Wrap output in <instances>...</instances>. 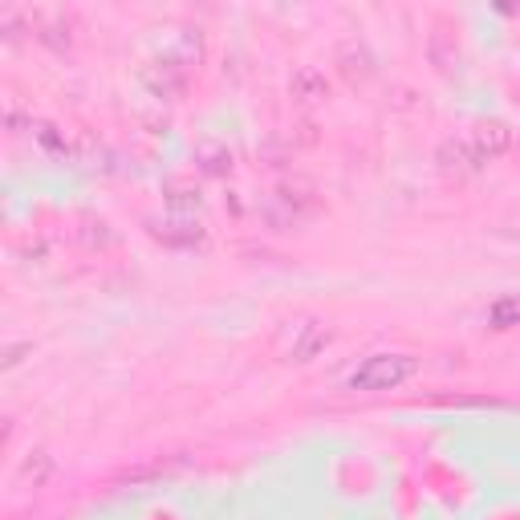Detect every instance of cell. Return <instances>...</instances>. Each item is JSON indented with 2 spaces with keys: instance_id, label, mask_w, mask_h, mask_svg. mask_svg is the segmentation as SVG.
Here are the masks:
<instances>
[{
  "instance_id": "cell-1",
  "label": "cell",
  "mask_w": 520,
  "mask_h": 520,
  "mask_svg": "<svg viewBox=\"0 0 520 520\" xmlns=\"http://www.w3.org/2000/svg\"><path fill=\"white\" fill-rule=\"evenodd\" d=\"M195 57H200V45L183 41V45L167 49L163 57H155L151 65H143L139 82L147 86L151 98H159V102H175V98L187 90V70L195 65Z\"/></svg>"
},
{
  "instance_id": "cell-2",
  "label": "cell",
  "mask_w": 520,
  "mask_h": 520,
  "mask_svg": "<svg viewBox=\"0 0 520 520\" xmlns=\"http://www.w3.org/2000/svg\"><path fill=\"white\" fill-rule=\"evenodd\" d=\"M415 370H419V358H411V354H370V358H362V362L350 370L346 386H350V390H362V395H374V390H395V386H403Z\"/></svg>"
},
{
  "instance_id": "cell-3",
  "label": "cell",
  "mask_w": 520,
  "mask_h": 520,
  "mask_svg": "<svg viewBox=\"0 0 520 520\" xmlns=\"http://www.w3.org/2000/svg\"><path fill=\"white\" fill-rule=\"evenodd\" d=\"M29 29L37 33L41 45H49V49H57V53H65V49L74 45V21L65 17L61 9H37V13L29 17Z\"/></svg>"
},
{
  "instance_id": "cell-4",
  "label": "cell",
  "mask_w": 520,
  "mask_h": 520,
  "mask_svg": "<svg viewBox=\"0 0 520 520\" xmlns=\"http://www.w3.org/2000/svg\"><path fill=\"white\" fill-rule=\"evenodd\" d=\"M472 151H476V159L480 163H492V159H500L508 147H512V126L508 122H500V118H488V122H476V130H472Z\"/></svg>"
},
{
  "instance_id": "cell-5",
  "label": "cell",
  "mask_w": 520,
  "mask_h": 520,
  "mask_svg": "<svg viewBox=\"0 0 520 520\" xmlns=\"http://www.w3.org/2000/svg\"><path fill=\"white\" fill-rule=\"evenodd\" d=\"M334 342V330L330 325H321V321H305L301 330L293 334V346H289V358L293 362H313L317 354H325Z\"/></svg>"
},
{
  "instance_id": "cell-6",
  "label": "cell",
  "mask_w": 520,
  "mask_h": 520,
  "mask_svg": "<svg viewBox=\"0 0 520 520\" xmlns=\"http://www.w3.org/2000/svg\"><path fill=\"white\" fill-rule=\"evenodd\" d=\"M151 236L171 244V248H195V244H204V228L195 224L191 216H171L167 224L151 220Z\"/></svg>"
},
{
  "instance_id": "cell-7",
  "label": "cell",
  "mask_w": 520,
  "mask_h": 520,
  "mask_svg": "<svg viewBox=\"0 0 520 520\" xmlns=\"http://www.w3.org/2000/svg\"><path fill=\"white\" fill-rule=\"evenodd\" d=\"M338 70H342V78L350 86H358V82H366L374 74V53L366 49V41H346L338 49Z\"/></svg>"
},
{
  "instance_id": "cell-8",
  "label": "cell",
  "mask_w": 520,
  "mask_h": 520,
  "mask_svg": "<svg viewBox=\"0 0 520 520\" xmlns=\"http://www.w3.org/2000/svg\"><path fill=\"white\" fill-rule=\"evenodd\" d=\"M435 163H439L443 171H455V175H472V171H480V167H484V163L476 159V151H472V143H468V139H447V143H439Z\"/></svg>"
},
{
  "instance_id": "cell-9",
  "label": "cell",
  "mask_w": 520,
  "mask_h": 520,
  "mask_svg": "<svg viewBox=\"0 0 520 520\" xmlns=\"http://www.w3.org/2000/svg\"><path fill=\"white\" fill-rule=\"evenodd\" d=\"M195 167H200L204 175H212V179H228L232 175V151H228V143L200 139V143H195Z\"/></svg>"
},
{
  "instance_id": "cell-10",
  "label": "cell",
  "mask_w": 520,
  "mask_h": 520,
  "mask_svg": "<svg viewBox=\"0 0 520 520\" xmlns=\"http://www.w3.org/2000/svg\"><path fill=\"white\" fill-rule=\"evenodd\" d=\"M289 94L297 102H325L330 98V82H325V74L313 70V65H301V70H293V78H289Z\"/></svg>"
},
{
  "instance_id": "cell-11",
  "label": "cell",
  "mask_w": 520,
  "mask_h": 520,
  "mask_svg": "<svg viewBox=\"0 0 520 520\" xmlns=\"http://www.w3.org/2000/svg\"><path fill=\"white\" fill-rule=\"evenodd\" d=\"M427 53H431V65L439 74H451L455 65H460V45H455V37L447 29H435L431 41H427Z\"/></svg>"
},
{
  "instance_id": "cell-12",
  "label": "cell",
  "mask_w": 520,
  "mask_h": 520,
  "mask_svg": "<svg viewBox=\"0 0 520 520\" xmlns=\"http://www.w3.org/2000/svg\"><path fill=\"white\" fill-rule=\"evenodd\" d=\"M167 208L175 216H195L204 208V195H200L195 183H167Z\"/></svg>"
},
{
  "instance_id": "cell-13",
  "label": "cell",
  "mask_w": 520,
  "mask_h": 520,
  "mask_svg": "<svg viewBox=\"0 0 520 520\" xmlns=\"http://www.w3.org/2000/svg\"><path fill=\"white\" fill-rule=\"evenodd\" d=\"M29 130H33V139L41 143L45 155H53V159H70V143H65V135H61L53 122H29Z\"/></svg>"
},
{
  "instance_id": "cell-14",
  "label": "cell",
  "mask_w": 520,
  "mask_h": 520,
  "mask_svg": "<svg viewBox=\"0 0 520 520\" xmlns=\"http://www.w3.org/2000/svg\"><path fill=\"white\" fill-rule=\"evenodd\" d=\"M488 325L492 330H512V325H520V297H496L488 305Z\"/></svg>"
},
{
  "instance_id": "cell-15",
  "label": "cell",
  "mask_w": 520,
  "mask_h": 520,
  "mask_svg": "<svg viewBox=\"0 0 520 520\" xmlns=\"http://www.w3.org/2000/svg\"><path fill=\"white\" fill-rule=\"evenodd\" d=\"M49 476H53V460H49V451H33L29 460L21 464V480H25V484H33V488H41Z\"/></svg>"
},
{
  "instance_id": "cell-16",
  "label": "cell",
  "mask_w": 520,
  "mask_h": 520,
  "mask_svg": "<svg viewBox=\"0 0 520 520\" xmlns=\"http://www.w3.org/2000/svg\"><path fill=\"white\" fill-rule=\"evenodd\" d=\"M163 472H167L163 464H143V468H130V472H122V476H118V484H130V488H143V484L159 480Z\"/></svg>"
},
{
  "instance_id": "cell-17",
  "label": "cell",
  "mask_w": 520,
  "mask_h": 520,
  "mask_svg": "<svg viewBox=\"0 0 520 520\" xmlns=\"http://www.w3.org/2000/svg\"><path fill=\"white\" fill-rule=\"evenodd\" d=\"M29 350H33V342H17V346H9V350H5V362H0V366H5V370H13V366H21Z\"/></svg>"
},
{
  "instance_id": "cell-18",
  "label": "cell",
  "mask_w": 520,
  "mask_h": 520,
  "mask_svg": "<svg viewBox=\"0 0 520 520\" xmlns=\"http://www.w3.org/2000/svg\"><path fill=\"white\" fill-rule=\"evenodd\" d=\"M0 29H5L9 41H17V37H21V17H17L13 9H5V13H0Z\"/></svg>"
}]
</instances>
